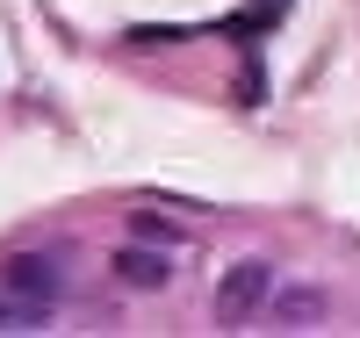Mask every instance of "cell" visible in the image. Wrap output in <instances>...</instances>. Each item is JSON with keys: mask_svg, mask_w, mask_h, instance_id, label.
Returning a JSON list of instances; mask_svg holds the SVG:
<instances>
[{"mask_svg": "<svg viewBox=\"0 0 360 338\" xmlns=\"http://www.w3.org/2000/svg\"><path fill=\"white\" fill-rule=\"evenodd\" d=\"M130 238H144V245H173V238H180V223H173V216H159V209H137V216H130Z\"/></svg>", "mask_w": 360, "mask_h": 338, "instance_id": "5", "label": "cell"}, {"mask_svg": "<svg viewBox=\"0 0 360 338\" xmlns=\"http://www.w3.org/2000/svg\"><path fill=\"white\" fill-rule=\"evenodd\" d=\"M0 288L29 310L58 317V302L72 295V259L51 252V245H15V252H0Z\"/></svg>", "mask_w": 360, "mask_h": 338, "instance_id": "1", "label": "cell"}, {"mask_svg": "<svg viewBox=\"0 0 360 338\" xmlns=\"http://www.w3.org/2000/svg\"><path fill=\"white\" fill-rule=\"evenodd\" d=\"M274 266L266 259H238L224 266V281H217V302H209V317H217L224 331H245V324H266V302H274Z\"/></svg>", "mask_w": 360, "mask_h": 338, "instance_id": "2", "label": "cell"}, {"mask_svg": "<svg viewBox=\"0 0 360 338\" xmlns=\"http://www.w3.org/2000/svg\"><path fill=\"white\" fill-rule=\"evenodd\" d=\"M108 266H115V281H123V288H166V281H173V252H166V245H144V238L123 245Z\"/></svg>", "mask_w": 360, "mask_h": 338, "instance_id": "4", "label": "cell"}, {"mask_svg": "<svg viewBox=\"0 0 360 338\" xmlns=\"http://www.w3.org/2000/svg\"><path fill=\"white\" fill-rule=\"evenodd\" d=\"M44 324H51L44 310H29V302H15L8 288H0V331H44Z\"/></svg>", "mask_w": 360, "mask_h": 338, "instance_id": "6", "label": "cell"}, {"mask_svg": "<svg viewBox=\"0 0 360 338\" xmlns=\"http://www.w3.org/2000/svg\"><path fill=\"white\" fill-rule=\"evenodd\" d=\"M324 317H332V295H324L317 281H303V288H274V302H266V324H274V331H317Z\"/></svg>", "mask_w": 360, "mask_h": 338, "instance_id": "3", "label": "cell"}]
</instances>
